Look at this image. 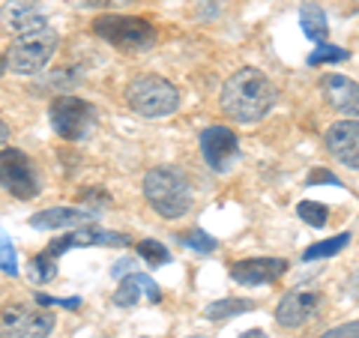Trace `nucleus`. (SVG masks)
Returning <instances> with one entry per match:
<instances>
[{
    "label": "nucleus",
    "instance_id": "1",
    "mask_svg": "<svg viewBox=\"0 0 359 338\" xmlns=\"http://www.w3.org/2000/svg\"><path fill=\"white\" fill-rule=\"evenodd\" d=\"M278 90L261 69H245L233 72L222 87V108L228 111L231 120L237 123H257L276 108Z\"/></svg>",
    "mask_w": 359,
    "mask_h": 338
},
{
    "label": "nucleus",
    "instance_id": "2",
    "mask_svg": "<svg viewBox=\"0 0 359 338\" xmlns=\"http://www.w3.org/2000/svg\"><path fill=\"white\" fill-rule=\"evenodd\" d=\"M144 198L162 219H183L192 210L189 177L174 165H159L144 177Z\"/></svg>",
    "mask_w": 359,
    "mask_h": 338
},
{
    "label": "nucleus",
    "instance_id": "3",
    "mask_svg": "<svg viewBox=\"0 0 359 338\" xmlns=\"http://www.w3.org/2000/svg\"><path fill=\"white\" fill-rule=\"evenodd\" d=\"M126 102L141 117H168L180 108V90L162 75H138L126 87Z\"/></svg>",
    "mask_w": 359,
    "mask_h": 338
},
{
    "label": "nucleus",
    "instance_id": "4",
    "mask_svg": "<svg viewBox=\"0 0 359 338\" xmlns=\"http://www.w3.org/2000/svg\"><path fill=\"white\" fill-rule=\"evenodd\" d=\"M93 33L126 54L147 51L156 45V27L150 21L132 18V15H99L93 21Z\"/></svg>",
    "mask_w": 359,
    "mask_h": 338
},
{
    "label": "nucleus",
    "instance_id": "5",
    "mask_svg": "<svg viewBox=\"0 0 359 338\" xmlns=\"http://www.w3.org/2000/svg\"><path fill=\"white\" fill-rule=\"evenodd\" d=\"M57 45H60V36L54 27H42L36 33H27V36H18L9 45L6 66L18 75H36L45 69V63L54 58Z\"/></svg>",
    "mask_w": 359,
    "mask_h": 338
},
{
    "label": "nucleus",
    "instance_id": "6",
    "mask_svg": "<svg viewBox=\"0 0 359 338\" xmlns=\"http://www.w3.org/2000/svg\"><path fill=\"white\" fill-rule=\"evenodd\" d=\"M54 330V314L27 306V302H6L0 306V338H48Z\"/></svg>",
    "mask_w": 359,
    "mask_h": 338
},
{
    "label": "nucleus",
    "instance_id": "7",
    "mask_svg": "<svg viewBox=\"0 0 359 338\" xmlns=\"http://www.w3.org/2000/svg\"><path fill=\"white\" fill-rule=\"evenodd\" d=\"M0 186H4L9 195L21 198V201L39 195V174H36V168H33V162L21 150H15V147L0 150Z\"/></svg>",
    "mask_w": 359,
    "mask_h": 338
},
{
    "label": "nucleus",
    "instance_id": "8",
    "mask_svg": "<svg viewBox=\"0 0 359 338\" xmlns=\"http://www.w3.org/2000/svg\"><path fill=\"white\" fill-rule=\"evenodd\" d=\"M93 120H96L93 108H90L84 99L60 96V99H54V105H51V126L66 141L84 138L90 132V126H93Z\"/></svg>",
    "mask_w": 359,
    "mask_h": 338
},
{
    "label": "nucleus",
    "instance_id": "9",
    "mask_svg": "<svg viewBox=\"0 0 359 338\" xmlns=\"http://www.w3.org/2000/svg\"><path fill=\"white\" fill-rule=\"evenodd\" d=\"M42 27H48V18H45L39 0H6L0 6V30L9 33V36L18 39Z\"/></svg>",
    "mask_w": 359,
    "mask_h": 338
},
{
    "label": "nucleus",
    "instance_id": "10",
    "mask_svg": "<svg viewBox=\"0 0 359 338\" xmlns=\"http://www.w3.org/2000/svg\"><path fill=\"white\" fill-rule=\"evenodd\" d=\"M90 245H129V236L126 234H117V231H102V228H93V224H87V228H78L75 234L60 236V240L51 243L42 255L51 257V261H57V257L66 255L69 249H90Z\"/></svg>",
    "mask_w": 359,
    "mask_h": 338
},
{
    "label": "nucleus",
    "instance_id": "11",
    "mask_svg": "<svg viewBox=\"0 0 359 338\" xmlns=\"http://www.w3.org/2000/svg\"><path fill=\"white\" fill-rule=\"evenodd\" d=\"M201 153L212 171H228V165L240 153V141L228 126H210L201 135Z\"/></svg>",
    "mask_w": 359,
    "mask_h": 338
},
{
    "label": "nucleus",
    "instance_id": "12",
    "mask_svg": "<svg viewBox=\"0 0 359 338\" xmlns=\"http://www.w3.org/2000/svg\"><path fill=\"white\" fill-rule=\"evenodd\" d=\"M323 299L320 294H311V290H290V294L282 297L276 309V323L285 326V330H297V326L309 323L314 314L320 311Z\"/></svg>",
    "mask_w": 359,
    "mask_h": 338
},
{
    "label": "nucleus",
    "instance_id": "13",
    "mask_svg": "<svg viewBox=\"0 0 359 338\" xmlns=\"http://www.w3.org/2000/svg\"><path fill=\"white\" fill-rule=\"evenodd\" d=\"M327 144L330 156H335L341 165L353 168L359 171V120H341V123H332L327 129Z\"/></svg>",
    "mask_w": 359,
    "mask_h": 338
},
{
    "label": "nucleus",
    "instance_id": "14",
    "mask_svg": "<svg viewBox=\"0 0 359 338\" xmlns=\"http://www.w3.org/2000/svg\"><path fill=\"white\" fill-rule=\"evenodd\" d=\"M285 273H287L285 257H249V261H237L231 266V278L245 288L269 285V281L282 278Z\"/></svg>",
    "mask_w": 359,
    "mask_h": 338
},
{
    "label": "nucleus",
    "instance_id": "15",
    "mask_svg": "<svg viewBox=\"0 0 359 338\" xmlns=\"http://www.w3.org/2000/svg\"><path fill=\"white\" fill-rule=\"evenodd\" d=\"M320 90L332 111H339L344 117H359V84L356 81L332 72L320 81Z\"/></svg>",
    "mask_w": 359,
    "mask_h": 338
},
{
    "label": "nucleus",
    "instance_id": "16",
    "mask_svg": "<svg viewBox=\"0 0 359 338\" xmlns=\"http://www.w3.org/2000/svg\"><path fill=\"white\" fill-rule=\"evenodd\" d=\"M141 297H147L150 302H159V299H162V290H159V285H156L150 276H144V273L123 276L120 288L114 290V306L129 309V306H135V302H138Z\"/></svg>",
    "mask_w": 359,
    "mask_h": 338
},
{
    "label": "nucleus",
    "instance_id": "17",
    "mask_svg": "<svg viewBox=\"0 0 359 338\" xmlns=\"http://www.w3.org/2000/svg\"><path fill=\"white\" fill-rule=\"evenodd\" d=\"M93 222L87 210H75V207H51L42 210L30 219V228L36 231H57V228H87Z\"/></svg>",
    "mask_w": 359,
    "mask_h": 338
},
{
    "label": "nucleus",
    "instance_id": "18",
    "mask_svg": "<svg viewBox=\"0 0 359 338\" xmlns=\"http://www.w3.org/2000/svg\"><path fill=\"white\" fill-rule=\"evenodd\" d=\"M299 25H302V33L314 42H323L330 33V25H327V15L318 4H302L299 6Z\"/></svg>",
    "mask_w": 359,
    "mask_h": 338
},
{
    "label": "nucleus",
    "instance_id": "19",
    "mask_svg": "<svg viewBox=\"0 0 359 338\" xmlns=\"http://www.w3.org/2000/svg\"><path fill=\"white\" fill-rule=\"evenodd\" d=\"M255 309H257L255 299H237V297H231V299H216V302H210V306L204 309V318H207V320H224V318H237V314L255 311Z\"/></svg>",
    "mask_w": 359,
    "mask_h": 338
},
{
    "label": "nucleus",
    "instance_id": "20",
    "mask_svg": "<svg viewBox=\"0 0 359 338\" xmlns=\"http://www.w3.org/2000/svg\"><path fill=\"white\" fill-rule=\"evenodd\" d=\"M351 245V234H339L332 236V240H323V243H314L306 249V255H302V261H318V257H332L339 255L341 249H347Z\"/></svg>",
    "mask_w": 359,
    "mask_h": 338
},
{
    "label": "nucleus",
    "instance_id": "21",
    "mask_svg": "<svg viewBox=\"0 0 359 338\" xmlns=\"http://www.w3.org/2000/svg\"><path fill=\"white\" fill-rule=\"evenodd\" d=\"M297 216L306 224H311V228H323V224L330 222V210L323 204H314V201H302L297 207Z\"/></svg>",
    "mask_w": 359,
    "mask_h": 338
},
{
    "label": "nucleus",
    "instance_id": "22",
    "mask_svg": "<svg viewBox=\"0 0 359 338\" xmlns=\"http://www.w3.org/2000/svg\"><path fill=\"white\" fill-rule=\"evenodd\" d=\"M351 58V51H344V48H339V45H330V42H320L318 48H314L311 54H309V63L311 66H318V63H339V60H347Z\"/></svg>",
    "mask_w": 359,
    "mask_h": 338
},
{
    "label": "nucleus",
    "instance_id": "23",
    "mask_svg": "<svg viewBox=\"0 0 359 338\" xmlns=\"http://www.w3.org/2000/svg\"><path fill=\"white\" fill-rule=\"evenodd\" d=\"M138 255L144 257V261L147 264H168L171 261V252L165 249L162 243H156V240H144V243H138Z\"/></svg>",
    "mask_w": 359,
    "mask_h": 338
},
{
    "label": "nucleus",
    "instance_id": "24",
    "mask_svg": "<svg viewBox=\"0 0 359 338\" xmlns=\"http://www.w3.org/2000/svg\"><path fill=\"white\" fill-rule=\"evenodd\" d=\"M0 269H4L6 276H15L18 273V257H15V245L9 236L0 234Z\"/></svg>",
    "mask_w": 359,
    "mask_h": 338
},
{
    "label": "nucleus",
    "instance_id": "25",
    "mask_svg": "<svg viewBox=\"0 0 359 338\" xmlns=\"http://www.w3.org/2000/svg\"><path fill=\"white\" fill-rule=\"evenodd\" d=\"M180 243H186L189 249H195V252H212V249H216V240H212L210 234H204L201 228L186 231L183 236H180Z\"/></svg>",
    "mask_w": 359,
    "mask_h": 338
},
{
    "label": "nucleus",
    "instance_id": "26",
    "mask_svg": "<svg viewBox=\"0 0 359 338\" xmlns=\"http://www.w3.org/2000/svg\"><path fill=\"white\" fill-rule=\"evenodd\" d=\"M54 273H57V269H54L51 257L36 255V257L30 261V278H33V281H48V278H54Z\"/></svg>",
    "mask_w": 359,
    "mask_h": 338
},
{
    "label": "nucleus",
    "instance_id": "27",
    "mask_svg": "<svg viewBox=\"0 0 359 338\" xmlns=\"http://www.w3.org/2000/svg\"><path fill=\"white\" fill-rule=\"evenodd\" d=\"M320 338H359V320H353V323H341V326H332V330H327Z\"/></svg>",
    "mask_w": 359,
    "mask_h": 338
},
{
    "label": "nucleus",
    "instance_id": "28",
    "mask_svg": "<svg viewBox=\"0 0 359 338\" xmlns=\"http://www.w3.org/2000/svg\"><path fill=\"white\" fill-rule=\"evenodd\" d=\"M132 266H135L132 257H123V261H117V264H114V269H111V276L123 278V276H129V273H132Z\"/></svg>",
    "mask_w": 359,
    "mask_h": 338
},
{
    "label": "nucleus",
    "instance_id": "29",
    "mask_svg": "<svg viewBox=\"0 0 359 338\" xmlns=\"http://www.w3.org/2000/svg\"><path fill=\"white\" fill-rule=\"evenodd\" d=\"M84 6H126L135 4V0H81Z\"/></svg>",
    "mask_w": 359,
    "mask_h": 338
},
{
    "label": "nucleus",
    "instance_id": "30",
    "mask_svg": "<svg viewBox=\"0 0 359 338\" xmlns=\"http://www.w3.org/2000/svg\"><path fill=\"white\" fill-rule=\"evenodd\" d=\"M309 183H311V186H314V183H332V186H339V180H335L332 174L323 171V174H311V177H309Z\"/></svg>",
    "mask_w": 359,
    "mask_h": 338
},
{
    "label": "nucleus",
    "instance_id": "31",
    "mask_svg": "<svg viewBox=\"0 0 359 338\" xmlns=\"http://www.w3.org/2000/svg\"><path fill=\"white\" fill-rule=\"evenodd\" d=\"M6 138H9V129H6V123L0 120V144H6Z\"/></svg>",
    "mask_w": 359,
    "mask_h": 338
},
{
    "label": "nucleus",
    "instance_id": "32",
    "mask_svg": "<svg viewBox=\"0 0 359 338\" xmlns=\"http://www.w3.org/2000/svg\"><path fill=\"white\" fill-rule=\"evenodd\" d=\"M240 338H266V335H264L261 330H252V332H243Z\"/></svg>",
    "mask_w": 359,
    "mask_h": 338
},
{
    "label": "nucleus",
    "instance_id": "33",
    "mask_svg": "<svg viewBox=\"0 0 359 338\" xmlns=\"http://www.w3.org/2000/svg\"><path fill=\"white\" fill-rule=\"evenodd\" d=\"M4 72H6V58L0 54V75H4Z\"/></svg>",
    "mask_w": 359,
    "mask_h": 338
},
{
    "label": "nucleus",
    "instance_id": "34",
    "mask_svg": "<svg viewBox=\"0 0 359 338\" xmlns=\"http://www.w3.org/2000/svg\"><path fill=\"white\" fill-rule=\"evenodd\" d=\"M189 338H207V335H189Z\"/></svg>",
    "mask_w": 359,
    "mask_h": 338
},
{
    "label": "nucleus",
    "instance_id": "35",
    "mask_svg": "<svg viewBox=\"0 0 359 338\" xmlns=\"http://www.w3.org/2000/svg\"><path fill=\"white\" fill-rule=\"evenodd\" d=\"M144 338H147V335H144Z\"/></svg>",
    "mask_w": 359,
    "mask_h": 338
}]
</instances>
